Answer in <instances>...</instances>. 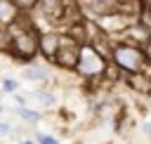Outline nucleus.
<instances>
[{
  "mask_svg": "<svg viewBox=\"0 0 151 144\" xmlns=\"http://www.w3.org/2000/svg\"><path fill=\"white\" fill-rule=\"evenodd\" d=\"M17 116L21 118V120H26V123H31V125H35L42 116H40V111H33V109H28V106H19L17 109Z\"/></svg>",
  "mask_w": 151,
  "mask_h": 144,
  "instance_id": "13",
  "label": "nucleus"
},
{
  "mask_svg": "<svg viewBox=\"0 0 151 144\" xmlns=\"http://www.w3.org/2000/svg\"><path fill=\"white\" fill-rule=\"evenodd\" d=\"M0 113H2V104H0Z\"/></svg>",
  "mask_w": 151,
  "mask_h": 144,
  "instance_id": "23",
  "label": "nucleus"
},
{
  "mask_svg": "<svg viewBox=\"0 0 151 144\" xmlns=\"http://www.w3.org/2000/svg\"><path fill=\"white\" fill-rule=\"evenodd\" d=\"M142 50H144V54H146V61H149V64H151V38H149V40H146V45H144V47H142Z\"/></svg>",
  "mask_w": 151,
  "mask_h": 144,
  "instance_id": "20",
  "label": "nucleus"
},
{
  "mask_svg": "<svg viewBox=\"0 0 151 144\" xmlns=\"http://www.w3.org/2000/svg\"><path fill=\"white\" fill-rule=\"evenodd\" d=\"M19 90V80H14V78H2V83H0V92L2 94H14Z\"/></svg>",
  "mask_w": 151,
  "mask_h": 144,
  "instance_id": "14",
  "label": "nucleus"
},
{
  "mask_svg": "<svg viewBox=\"0 0 151 144\" xmlns=\"http://www.w3.org/2000/svg\"><path fill=\"white\" fill-rule=\"evenodd\" d=\"M61 38H64V33L57 31V28L40 31V57L47 59L50 64H52V59H54V54H57V50L61 45Z\"/></svg>",
  "mask_w": 151,
  "mask_h": 144,
  "instance_id": "8",
  "label": "nucleus"
},
{
  "mask_svg": "<svg viewBox=\"0 0 151 144\" xmlns=\"http://www.w3.org/2000/svg\"><path fill=\"white\" fill-rule=\"evenodd\" d=\"M12 130H14V127H12L9 123L0 120V139H2V137H9V135H12Z\"/></svg>",
  "mask_w": 151,
  "mask_h": 144,
  "instance_id": "19",
  "label": "nucleus"
},
{
  "mask_svg": "<svg viewBox=\"0 0 151 144\" xmlns=\"http://www.w3.org/2000/svg\"><path fill=\"white\" fill-rule=\"evenodd\" d=\"M68 5H76L73 0H40L38 7L31 12V14H40V19H45L47 24L57 26L64 21V12Z\"/></svg>",
  "mask_w": 151,
  "mask_h": 144,
  "instance_id": "6",
  "label": "nucleus"
},
{
  "mask_svg": "<svg viewBox=\"0 0 151 144\" xmlns=\"http://www.w3.org/2000/svg\"><path fill=\"white\" fill-rule=\"evenodd\" d=\"M19 17L21 12L12 0H0V28H9Z\"/></svg>",
  "mask_w": 151,
  "mask_h": 144,
  "instance_id": "11",
  "label": "nucleus"
},
{
  "mask_svg": "<svg viewBox=\"0 0 151 144\" xmlns=\"http://www.w3.org/2000/svg\"><path fill=\"white\" fill-rule=\"evenodd\" d=\"M109 59H111V64H116L125 76H127V73H139V71H144V66L149 64L144 50H142L139 45H132V42H125V40H113Z\"/></svg>",
  "mask_w": 151,
  "mask_h": 144,
  "instance_id": "3",
  "label": "nucleus"
},
{
  "mask_svg": "<svg viewBox=\"0 0 151 144\" xmlns=\"http://www.w3.org/2000/svg\"><path fill=\"white\" fill-rule=\"evenodd\" d=\"M7 33H9V50H7V54H12L14 59L26 61V64L35 61V57L40 54V31L33 24V19L21 14L7 28Z\"/></svg>",
  "mask_w": 151,
  "mask_h": 144,
  "instance_id": "1",
  "label": "nucleus"
},
{
  "mask_svg": "<svg viewBox=\"0 0 151 144\" xmlns=\"http://www.w3.org/2000/svg\"><path fill=\"white\" fill-rule=\"evenodd\" d=\"M33 97H35V102H38L40 106H47V109L57 104V94H54L52 90H35Z\"/></svg>",
  "mask_w": 151,
  "mask_h": 144,
  "instance_id": "12",
  "label": "nucleus"
},
{
  "mask_svg": "<svg viewBox=\"0 0 151 144\" xmlns=\"http://www.w3.org/2000/svg\"><path fill=\"white\" fill-rule=\"evenodd\" d=\"M151 38V28L142 21V19H137V21H132L116 40H125V42H132V45H139V47H144L146 45V40Z\"/></svg>",
  "mask_w": 151,
  "mask_h": 144,
  "instance_id": "9",
  "label": "nucleus"
},
{
  "mask_svg": "<svg viewBox=\"0 0 151 144\" xmlns=\"http://www.w3.org/2000/svg\"><path fill=\"white\" fill-rule=\"evenodd\" d=\"M35 142H38V144H59V139H57V137L45 135V132H38V135H35Z\"/></svg>",
  "mask_w": 151,
  "mask_h": 144,
  "instance_id": "17",
  "label": "nucleus"
},
{
  "mask_svg": "<svg viewBox=\"0 0 151 144\" xmlns=\"http://www.w3.org/2000/svg\"><path fill=\"white\" fill-rule=\"evenodd\" d=\"M142 132L151 137V120H144V123H142Z\"/></svg>",
  "mask_w": 151,
  "mask_h": 144,
  "instance_id": "21",
  "label": "nucleus"
},
{
  "mask_svg": "<svg viewBox=\"0 0 151 144\" xmlns=\"http://www.w3.org/2000/svg\"><path fill=\"white\" fill-rule=\"evenodd\" d=\"M9 50V33L7 28H0V54H7Z\"/></svg>",
  "mask_w": 151,
  "mask_h": 144,
  "instance_id": "16",
  "label": "nucleus"
},
{
  "mask_svg": "<svg viewBox=\"0 0 151 144\" xmlns=\"http://www.w3.org/2000/svg\"><path fill=\"white\" fill-rule=\"evenodd\" d=\"M109 64H111V59L106 54H101L94 45L85 42V45H80V57H78V64H76L73 73L80 80H85L87 85H97L99 80H104Z\"/></svg>",
  "mask_w": 151,
  "mask_h": 144,
  "instance_id": "2",
  "label": "nucleus"
},
{
  "mask_svg": "<svg viewBox=\"0 0 151 144\" xmlns=\"http://www.w3.org/2000/svg\"><path fill=\"white\" fill-rule=\"evenodd\" d=\"M118 7H120V0H87V2L80 7V12H83L85 19L97 21V19H101V17L111 14V12H116Z\"/></svg>",
  "mask_w": 151,
  "mask_h": 144,
  "instance_id": "7",
  "label": "nucleus"
},
{
  "mask_svg": "<svg viewBox=\"0 0 151 144\" xmlns=\"http://www.w3.org/2000/svg\"><path fill=\"white\" fill-rule=\"evenodd\" d=\"M12 2L19 7V12H21V14H31V12L38 7V2H40V0H12Z\"/></svg>",
  "mask_w": 151,
  "mask_h": 144,
  "instance_id": "15",
  "label": "nucleus"
},
{
  "mask_svg": "<svg viewBox=\"0 0 151 144\" xmlns=\"http://www.w3.org/2000/svg\"><path fill=\"white\" fill-rule=\"evenodd\" d=\"M21 78L28 83H50V71H47V66H42L38 61H28L21 68Z\"/></svg>",
  "mask_w": 151,
  "mask_h": 144,
  "instance_id": "10",
  "label": "nucleus"
},
{
  "mask_svg": "<svg viewBox=\"0 0 151 144\" xmlns=\"http://www.w3.org/2000/svg\"><path fill=\"white\" fill-rule=\"evenodd\" d=\"M19 144H38V142H35V139H21Z\"/></svg>",
  "mask_w": 151,
  "mask_h": 144,
  "instance_id": "22",
  "label": "nucleus"
},
{
  "mask_svg": "<svg viewBox=\"0 0 151 144\" xmlns=\"http://www.w3.org/2000/svg\"><path fill=\"white\" fill-rule=\"evenodd\" d=\"M132 21H137L134 17H130V14H125V12H120V9H116V12H111V14H106V17H101V19H97V26L111 38V40H116Z\"/></svg>",
  "mask_w": 151,
  "mask_h": 144,
  "instance_id": "5",
  "label": "nucleus"
},
{
  "mask_svg": "<svg viewBox=\"0 0 151 144\" xmlns=\"http://www.w3.org/2000/svg\"><path fill=\"white\" fill-rule=\"evenodd\" d=\"M78 57H80V42L76 38H71L68 33H64L61 38V45L52 59V64L59 68V71H66V73H73L76 71V64H78Z\"/></svg>",
  "mask_w": 151,
  "mask_h": 144,
  "instance_id": "4",
  "label": "nucleus"
},
{
  "mask_svg": "<svg viewBox=\"0 0 151 144\" xmlns=\"http://www.w3.org/2000/svg\"><path fill=\"white\" fill-rule=\"evenodd\" d=\"M144 2H146V7H144V14H142L139 19H142V21L151 28V0H144Z\"/></svg>",
  "mask_w": 151,
  "mask_h": 144,
  "instance_id": "18",
  "label": "nucleus"
}]
</instances>
